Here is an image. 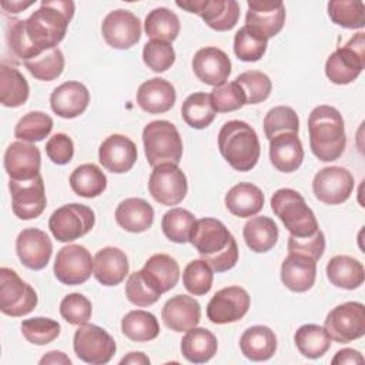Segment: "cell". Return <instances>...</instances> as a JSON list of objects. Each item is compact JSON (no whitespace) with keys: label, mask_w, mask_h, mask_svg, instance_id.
Wrapping results in <instances>:
<instances>
[{"label":"cell","mask_w":365,"mask_h":365,"mask_svg":"<svg viewBox=\"0 0 365 365\" xmlns=\"http://www.w3.org/2000/svg\"><path fill=\"white\" fill-rule=\"evenodd\" d=\"M190 242L217 272L235 267L238 261L237 241L228 228L217 218L195 220L190 234Z\"/></svg>","instance_id":"6da1fadb"},{"label":"cell","mask_w":365,"mask_h":365,"mask_svg":"<svg viewBox=\"0 0 365 365\" xmlns=\"http://www.w3.org/2000/svg\"><path fill=\"white\" fill-rule=\"evenodd\" d=\"M74 3L70 0H43L26 20V34L37 51L56 48L64 38Z\"/></svg>","instance_id":"7a4b0ae2"},{"label":"cell","mask_w":365,"mask_h":365,"mask_svg":"<svg viewBox=\"0 0 365 365\" xmlns=\"http://www.w3.org/2000/svg\"><path fill=\"white\" fill-rule=\"evenodd\" d=\"M309 145L312 154L324 163L338 160L346 145L341 113L331 106H317L308 117Z\"/></svg>","instance_id":"3957f363"},{"label":"cell","mask_w":365,"mask_h":365,"mask_svg":"<svg viewBox=\"0 0 365 365\" xmlns=\"http://www.w3.org/2000/svg\"><path fill=\"white\" fill-rule=\"evenodd\" d=\"M218 148L227 163L237 171L252 170L261 154V145L255 130L245 121H227L218 133Z\"/></svg>","instance_id":"277c9868"},{"label":"cell","mask_w":365,"mask_h":365,"mask_svg":"<svg viewBox=\"0 0 365 365\" xmlns=\"http://www.w3.org/2000/svg\"><path fill=\"white\" fill-rule=\"evenodd\" d=\"M271 210L294 237H309L319 230L314 211L292 188L277 190L271 198Z\"/></svg>","instance_id":"5b68a950"},{"label":"cell","mask_w":365,"mask_h":365,"mask_svg":"<svg viewBox=\"0 0 365 365\" xmlns=\"http://www.w3.org/2000/svg\"><path fill=\"white\" fill-rule=\"evenodd\" d=\"M144 153L154 168L161 164L178 165L182 157V140L177 127L167 120H154L143 130Z\"/></svg>","instance_id":"8992f818"},{"label":"cell","mask_w":365,"mask_h":365,"mask_svg":"<svg viewBox=\"0 0 365 365\" xmlns=\"http://www.w3.org/2000/svg\"><path fill=\"white\" fill-rule=\"evenodd\" d=\"M365 67L364 33L354 34L338 47L325 63V74L334 84H349L358 78Z\"/></svg>","instance_id":"52a82bcc"},{"label":"cell","mask_w":365,"mask_h":365,"mask_svg":"<svg viewBox=\"0 0 365 365\" xmlns=\"http://www.w3.org/2000/svg\"><path fill=\"white\" fill-rule=\"evenodd\" d=\"M96 222L94 211L84 204H66L57 208L50 220L48 228L60 242H71L91 231Z\"/></svg>","instance_id":"ba28073f"},{"label":"cell","mask_w":365,"mask_h":365,"mask_svg":"<svg viewBox=\"0 0 365 365\" xmlns=\"http://www.w3.org/2000/svg\"><path fill=\"white\" fill-rule=\"evenodd\" d=\"M324 328L329 338L338 344H348L365 335V307L361 302L348 301L332 308Z\"/></svg>","instance_id":"9c48e42d"},{"label":"cell","mask_w":365,"mask_h":365,"mask_svg":"<svg viewBox=\"0 0 365 365\" xmlns=\"http://www.w3.org/2000/svg\"><path fill=\"white\" fill-rule=\"evenodd\" d=\"M37 305V294L19 274L7 267L0 268V311L9 317L30 314Z\"/></svg>","instance_id":"30bf717a"},{"label":"cell","mask_w":365,"mask_h":365,"mask_svg":"<svg viewBox=\"0 0 365 365\" xmlns=\"http://www.w3.org/2000/svg\"><path fill=\"white\" fill-rule=\"evenodd\" d=\"M73 348L78 359L91 365H104L111 361L117 345L114 338L98 325L84 324L74 332Z\"/></svg>","instance_id":"8fae6325"},{"label":"cell","mask_w":365,"mask_h":365,"mask_svg":"<svg viewBox=\"0 0 365 365\" xmlns=\"http://www.w3.org/2000/svg\"><path fill=\"white\" fill-rule=\"evenodd\" d=\"M188 184L182 170L175 164H161L153 168L148 180L151 197L163 205H177L187 195Z\"/></svg>","instance_id":"7c38bea8"},{"label":"cell","mask_w":365,"mask_h":365,"mask_svg":"<svg viewBox=\"0 0 365 365\" xmlns=\"http://www.w3.org/2000/svg\"><path fill=\"white\" fill-rule=\"evenodd\" d=\"M11 192V210L20 220H33L43 214L47 205L43 177L38 174L26 181H9Z\"/></svg>","instance_id":"4fadbf2b"},{"label":"cell","mask_w":365,"mask_h":365,"mask_svg":"<svg viewBox=\"0 0 365 365\" xmlns=\"http://www.w3.org/2000/svg\"><path fill=\"white\" fill-rule=\"evenodd\" d=\"M94 259L88 250L78 244L63 247L54 261V275L66 285H80L91 277Z\"/></svg>","instance_id":"5bb4252c"},{"label":"cell","mask_w":365,"mask_h":365,"mask_svg":"<svg viewBox=\"0 0 365 365\" xmlns=\"http://www.w3.org/2000/svg\"><path fill=\"white\" fill-rule=\"evenodd\" d=\"M354 177L352 174L338 165L325 167L319 170L312 180V191L315 197L329 205H336L345 202L354 191Z\"/></svg>","instance_id":"9a60e30c"},{"label":"cell","mask_w":365,"mask_h":365,"mask_svg":"<svg viewBox=\"0 0 365 365\" xmlns=\"http://www.w3.org/2000/svg\"><path fill=\"white\" fill-rule=\"evenodd\" d=\"M175 4L198 14L208 27L217 31L231 30L240 19V4L235 0H188Z\"/></svg>","instance_id":"2e32d148"},{"label":"cell","mask_w":365,"mask_h":365,"mask_svg":"<svg viewBox=\"0 0 365 365\" xmlns=\"http://www.w3.org/2000/svg\"><path fill=\"white\" fill-rule=\"evenodd\" d=\"M250 304L248 292L238 285H231L212 295L207 305V317L218 325L235 322L248 312Z\"/></svg>","instance_id":"e0dca14e"},{"label":"cell","mask_w":365,"mask_h":365,"mask_svg":"<svg viewBox=\"0 0 365 365\" xmlns=\"http://www.w3.org/2000/svg\"><path fill=\"white\" fill-rule=\"evenodd\" d=\"M101 34L110 47L127 50L140 40L141 23L131 11L117 9L104 17L101 23Z\"/></svg>","instance_id":"ac0fdd59"},{"label":"cell","mask_w":365,"mask_h":365,"mask_svg":"<svg viewBox=\"0 0 365 365\" xmlns=\"http://www.w3.org/2000/svg\"><path fill=\"white\" fill-rule=\"evenodd\" d=\"M245 26L265 40L277 36L285 23V6L279 0H250Z\"/></svg>","instance_id":"d6986e66"},{"label":"cell","mask_w":365,"mask_h":365,"mask_svg":"<svg viewBox=\"0 0 365 365\" xmlns=\"http://www.w3.org/2000/svg\"><path fill=\"white\" fill-rule=\"evenodd\" d=\"M16 252L21 264L30 269H43L53 252L48 235L38 228H24L16 240Z\"/></svg>","instance_id":"ffe728a7"},{"label":"cell","mask_w":365,"mask_h":365,"mask_svg":"<svg viewBox=\"0 0 365 365\" xmlns=\"http://www.w3.org/2000/svg\"><path fill=\"white\" fill-rule=\"evenodd\" d=\"M40 150L31 143L14 141L4 153V170L10 180H31L40 174Z\"/></svg>","instance_id":"44dd1931"},{"label":"cell","mask_w":365,"mask_h":365,"mask_svg":"<svg viewBox=\"0 0 365 365\" xmlns=\"http://www.w3.org/2000/svg\"><path fill=\"white\" fill-rule=\"evenodd\" d=\"M137 155L134 141L123 134L108 135L98 148V160L101 165L114 174L130 171L137 161Z\"/></svg>","instance_id":"7402d4cb"},{"label":"cell","mask_w":365,"mask_h":365,"mask_svg":"<svg viewBox=\"0 0 365 365\" xmlns=\"http://www.w3.org/2000/svg\"><path fill=\"white\" fill-rule=\"evenodd\" d=\"M192 70L197 78L208 86L224 84L231 74V61L218 47H202L192 57Z\"/></svg>","instance_id":"603a6c76"},{"label":"cell","mask_w":365,"mask_h":365,"mask_svg":"<svg viewBox=\"0 0 365 365\" xmlns=\"http://www.w3.org/2000/svg\"><path fill=\"white\" fill-rule=\"evenodd\" d=\"M90 93L80 81H66L56 87L50 96L51 110L61 118H76L86 111Z\"/></svg>","instance_id":"cb8c5ba5"},{"label":"cell","mask_w":365,"mask_h":365,"mask_svg":"<svg viewBox=\"0 0 365 365\" xmlns=\"http://www.w3.org/2000/svg\"><path fill=\"white\" fill-rule=\"evenodd\" d=\"M161 318L165 327L171 331H188L197 327L201 319L200 302L190 295L178 294L164 304Z\"/></svg>","instance_id":"d4e9b609"},{"label":"cell","mask_w":365,"mask_h":365,"mask_svg":"<svg viewBox=\"0 0 365 365\" xmlns=\"http://www.w3.org/2000/svg\"><path fill=\"white\" fill-rule=\"evenodd\" d=\"M271 164L281 173L297 171L304 161V148L298 133L285 131L269 140Z\"/></svg>","instance_id":"484cf974"},{"label":"cell","mask_w":365,"mask_h":365,"mask_svg":"<svg viewBox=\"0 0 365 365\" xmlns=\"http://www.w3.org/2000/svg\"><path fill=\"white\" fill-rule=\"evenodd\" d=\"M137 104L148 114H161L173 108L175 103L174 86L161 77L144 81L137 90Z\"/></svg>","instance_id":"4316f807"},{"label":"cell","mask_w":365,"mask_h":365,"mask_svg":"<svg viewBox=\"0 0 365 365\" xmlns=\"http://www.w3.org/2000/svg\"><path fill=\"white\" fill-rule=\"evenodd\" d=\"M128 259L124 251L117 247H106L94 255L93 274L96 279L106 287L121 284L128 275Z\"/></svg>","instance_id":"83f0119b"},{"label":"cell","mask_w":365,"mask_h":365,"mask_svg":"<svg viewBox=\"0 0 365 365\" xmlns=\"http://www.w3.org/2000/svg\"><path fill=\"white\" fill-rule=\"evenodd\" d=\"M317 278V261L297 252H289L281 265V281L294 292L312 288Z\"/></svg>","instance_id":"f1b7e54d"},{"label":"cell","mask_w":365,"mask_h":365,"mask_svg":"<svg viewBox=\"0 0 365 365\" xmlns=\"http://www.w3.org/2000/svg\"><path fill=\"white\" fill-rule=\"evenodd\" d=\"M140 271L160 294L173 289L180 279L178 262L167 254L151 255Z\"/></svg>","instance_id":"f546056e"},{"label":"cell","mask_w":365,"mask_h":365,"mask_svg":"<svg viewBox=\"0 0 365 365\" xmlns=\"http://www.w3.org/2000/svg\"><path fill=\"white\" fill-rule=\"evenodd\" d=\"M115 221L128 232H144L153 225L154 210L143 198H125L115 208Z\"/></svg>","instance_id":"4dcf8cb0"},{"label":"cell","mask_w":365,"mask_h":365,"mask_svg":"<svg viewBox=\"0 0 365 365\" xmlns=\"http://www.w3.org/2000/svg\"><path fill=\"white\" fill-rule=\"evenodd\" d=\"M225 207L235 217H254L264 207V194L251 182H240L225 194Z\"/></svg>","instance_id":"1f68e13d"},{"label":"cell","mask_w":365,"mask_h":365,"mask_svg":"<svg viewBox=\"0 0 365 365\" xmlns=\"http://www.w3.org/2000/svg\"><path fill=\"white\" fill-rule=\"evenodd\" d=\"M240 348L242 355L251 361H267L277 351V336L271 328L254 325L241 335Z\"/></svg>","instance_id":"d6a6232c"},{"label":"cell","mask_w":365,"mask_h":365,"mask_svg":"<svg viewBox=\"0 0 365 365\" xmlns=\"http://www.w3.org/2000/svg\"><path fill=\"white\" fill-rule=\"evenodd\" d=\"M218 342L215 335L207 328H191L181 339V354L192 364L208 362L217 354Z\"/></svg>","instance_id":"836d02e7"},{"label":"cell","mask_w":365,"mask_h":365,"mask_svg":"<svg viewBox=\"0 0 365 365\" xmlns=\"http://www.w3.org/2000/svg\"><path fill=\"white\" fill-rule=\"evenodd\" d=\"M327 277L338 288L355 289L362 285L365 271L358 259L349 255H335L327 264Z\"/></svg>","instance_id":"e575fe53"},{"label":"cell","mask_w":365,"mask_h":365,"mask_svg":"<svg viewBox=\"0 0 365 365\" xmlns=\"http://www.w3.org/2000/svg\"><path fill=\"white\" fill-rule=\"evenodd\" d=\"M242 237L251 251L267 252L278 241V227L269 217H252L245 222Z\"/></svg>","instance_id":"d590c367"},{"label":"cell","mask_w":365,"mask_h":365,"mask_svg":"<svg viewBox=\"0 0 365 365\" xmlns=\"http://www.w3.org/2000/svg\"><path fill=\"white\" fill-rule=\"evenodd\" d=\"M30 87L24 76L6 63L0 66V103L4 107L16 108L23 106L29 98Z\"/></svg>","instance_id":"8d00e7d4"},{"label":"cell","mask_w":365,"mask_h":365,"mask_svg":"<svg viewBox=\"0 0 365 365\" xmlns=\"http://www.w3.org/2000/svg\"><path fill=\"white\" fill-rule=\"evenodd\" d=\"M123 334L135 342L153 341L160 334V324L151 312L134 309L127 312L121 319Z\"/></svg>","instance_id":"74e56055"},{"label":"cell","mask_w":365,"mask_h":365,"mask_svg":"<svg viewBox=\"0 0 365 365\" xmlns=\"http://www.w3.org/2000/svg\"><path fill=\"white\" fill-rule=\"evenodd\" d=\"M144 30L151 40H160L171 44L180 33L178 16L167 7H157L147 14Z\"/></svg>","instance_id":"f35d334b"},{"label":"cell","mask_w":365,"mask_h":365,"mask_svg":"<svg viewBox=\"0 0 365 365\" xmlns=\"http://www.w3.org/2000/svg\"><path fill=\"white\" fill-rule=\"evenodd\" d=\"M71 190L84 198H94L107 187L106 174L96 164H81L70 175Z\"/></svg>","instance_id":"ab89813d"},{"label":"cell","mask_w":365,"mask_h":365,"mask_svg":"<svg viewBox=\"0 0 365 365\" xmlns=\"http://www.w3.org/2000/svg\"><path fill=\"white\" fill-rule=\"evenodd\" d=\"M295 345L305 358H321L331 346V338L324 327L315 324H305L299 327L294 335Z\"/></svg>","instance_id":"60d3db41"},{"label":"cell","mask_w":365,"mask_h":365,"mask_svg":"<svg viewBox=\"0 0 365 365\" xmlns=\"http://www.w3.org/2000/svg\"><path fill=\"white\" fill-rule=\"evenodd\" d=\"M182 120L195 130L207 128L215 118V110L211 104L210 94L194 93L190 94L181 106Z\"/></svg>","instance_id":"b9f144b4"},{"label":"cell","mask_w":365,"mask_h":365,"mask_svg":"<svg viewBox=\"0 0 365 365\" xmlns=\"http://www.w3.org/2000/svg\"><path fill=\"white\" fill-rule=\"evenodd\" d=\"M24 67L34 78L41 81H53L60 77L64 70L63 51L58 47L41 51L40 54L26 60Z\"/></svg>","instance_id":"7bdbcfd3"},{"label":"cell","mask_w":365,"mask_h":365,"mask_svg":"<svg viewBox=\"0 0 365 365\" xmlns=\"http://www.w3.org/2000/svg\"><path fill=\"white\" fill-rule=\"evenodd\" d=\"M328 16L344 29H362L365 26V4L359 0H331Z\"/></svg>","instance_id":"ee69618b"},{"label":"cell","mask_w":365,"mask_h":365,"mask_svg":"<svg viewBox=\"0 0 365 365\" xmlns=\"http://www.w3.org/2000/svg\"><path fill=\"white\" fill-rule=\"evenodd\" d=\"M53 130V118L43 111H30L24 114L14 128V137L19 141L36 143L44 140Z\"/></svg>","instance_id":"f6af8a7d"},{"label":"cell","mask_w":365,"mask_h":365,"mask_svg":"<svg viewBox=\"0 0 365 365\" xmlns=\"http://www.w3.org/2000/svg\"><path fill=\"white\" fill-rule=\"evenodd\" d=\"M195 217L188 210L171 208L163 215L161 228L164 235L177 244H184L190 241V234L194 227Z\"/></svg>","instance_id":"bcb514c9"},{"label":"cell","mask_w":365,"mask_h":365,"mask_svg":"<svg viewBox=\"0 0 365 365\" xmlns=\"http://www.w3.org/2000/svg\"><path fill=\"white\" fill-rule=\"evenodd\" d=\"M6 38L7 46L11 51V61L14 64H19L20 61L24 63L26 60L40 54V51L36 50V47L30 43L26 34V20L11 19L7 23Z\"/></svg>","instance_id":"7dc6e473"},{"label":"cell","mask_w":365,"mask_h":365,"mask_svg":"<svg viewBox=\"0 0 365 365\" xmlns=\"http://www.w3.org/2000/svg\"><path fill=\"white\" fill-rule=\"evenodd\" d=\"M268 40L242 26L234 36V53L242 61H258L267 51Z\"/></svg>","instance_id":"c3c4849f"},{"label":"cell","mask_w":365,"mask_h":365,"mask_svg":"<svg viewBox=\"0 0 365 365\" xmlns=\"http://www.w3.org/2000/svg\"><path fill=\"white\" fill-rule=\"evenodd\" d=\"M214 279V269L204 259H192L182 272V284L192 295H205Z\"/></svg>","instance_id":"681fc988"},{"label":"cell","mask_w":365,"mask_h":365,"mask_svg":"<svg viewBox=\"0 0 365 365\" xmlns=\"http://www.w3.org/2000/svg\"><path fill=\"white\" fill-rule=\"evenodd\" d=\"M21 334L23 336L34 345H47L53 342L61 331L60 324L56 319L36 317L29 318L21 322Z\"/></svg>","instance_id":"f907efd6"},{"label":"cell","mask_w":365,"mask_h":365,"mask_svg":"<svg viewBox=\"0 0 365 365\" xmlns=\"http://www.w3.org/2000/svg\"><path fill=\"white\" fill-rule=\"evenodd\" d=\"M235 83L240 84V87L242 88L247 98V104H258L265 101L272 90V83L269 77L258 70L241 73L235 78Z\"/></svg>","instance_id":"816d5d0a"},{"label":"cell","mask_w":365,"mask_h":365,"mask_svg":"<svg viewBox=\"0 0 365 365\" xmlns=\"http://www.w3.org/2000/svg\"><path fill=\"white\" fill-rule=\"evenodd\" d=\"M299 130V118L294 108L288 106H277L271 108L264 117V133L268 140L275 137L277 134L292 131L298 133Z\"/></svg>","instance_id":"f5cc1de1"},{"label":"cell","mask_w":365,"mask_h":365,"mask_svg":"<svg viewBox=\"0 0 365 365\" xmlns=\"http://www.w3.org/2000/svg\"><path fill=\"white\" fill-rule=\"evenodd\" d=\"M210 98L215 113L237 111L244 104H247L245 94L240 84H237L235 81L224 83L218 87H214L210 94Z\"/></svg>","instance_id":"db71d44e"},{"label":"cell","mask_w":365,"mask_h":365,"mask_svg":"<svg viewBox=\"0 0 365 365\" xmlns=\"http://www.w3.org/2000/svg\"><path fill=\"white\" fill-rule=\"evenodd\" d=\"M125 297L137 307H150L160 299L161 294L144 278L141 271H135L125 282Z\"/></svg>","instance_id":"11a10c76"},{"label":"cell","mask_w":365,"mask_h":365,"mask_svg":"<svg viewBox=\"0 0 365 365\" xmlns=\"http://www.w3.org/2000/svg\"><path fill=\"white\" fill-rule=\"evenodd\" d=\"M143 60L148 68L155 73L167 71L175 61V51L170 43L150 40L144 44Z\"/></svg>","instance_id":"9f6ffc18"},{"label":"cell","mask_w":365,"mask_h":365,"mask_svg":"<svg viewBox=\"0 0 365 365\" xmlns=\"http://www.w3.org/2000/svg\"><path fill=\"white\" fill-rule=\"evenodd\" d=\"M91 302L87 297L78 292L68 294L60 302L61 317L71 325H84L91 318Z\"/></svg>","instance_id":"6f0895ef"},{"label":"cell","mask_w":365,"mask_h":365,"mask_svg":"<svg viewBox=\"0 0 365 365\" xmlns=\"http://www.w3.org/2000/svg\"><path fill=\"white\" fill-rule=\"evenodd\" d=\"M325 251V237L321 230L314 232L309 237H294L289 235L288 238V252H297L307 255L315 261H318Z\"/></svg>","instance_id":"680465c9"},{"label":"cell","mask_w":365,"mask_h":365,"mask_svg":"<svg viewBox=\"0 0 365 365\" xmlns=\"http://www.w3.org/2000/svg\"><path fill=\"white\" fill-rule=\"evenodd\" d=\"M46 154L57 165L68 164L74 155L73 140L64 133L54 134L46 143Z\"/></svg>","instance_id":"91938a15"},{"label":"cell","mask_w":365,"mask_h":365,"mask_svg":"<svg viewBox=\"0 0 365 365\" xmlns=\"http://www.w3.org/2000/svg\"><path fill=\"white\" fill-rule=\"evenodd\" d=\"M334 365H338V364H364V356L359 351L356 349H352V348H344V349H339L335 356L332 358L331 361Z\"/></svg>","instance_id":"94428289"},{"label":"cell","mask_w":365,"mask_h":365,"mask_svg":"<svg viewBox=\"0 0 365 365\" xmlns=\"http://www.w3.org/2000/svg\"><path fill=\"white\" fill-rule=\"evenodd\" d=\"M40 364L44 365V364H64V365H70L71 364V359L61 351H50L47 352L41 359H40Z\"/></svg>","instance_id":"6125c7cd"},{"label":"cell","mask_w":365,"mask_h":365,"mask_svg":"<svg viewBox=\"0 0 365 365\" xmlns=\"http://www.w3.org/2000/svg\"><path fill=\"white\" fill-rule=\"evenodd\" d=\"M125 364H133V365H148L150 359L143 352H128V355H125L121 361L120 365H125Z\"/></svg>","instance_id":"be15d7a7"},{"label":"cell","mask_w":365,"mask_h":365,"mask_svg":"<svg viewBox=\"0 0 365 365\" xmlns=\"http://www.w3.org/2000/svg\"><path fill=\"white\" fill-rule=\"evenodd\" d=\"M34 4V1H1V7L7 13H20Z\"/></svg>","instance_id":"e7e4bbea"}]
</instances>
